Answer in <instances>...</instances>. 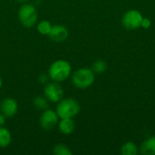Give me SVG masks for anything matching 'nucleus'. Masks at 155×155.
Instances as JSON below:
<instances>
[{
  "label": "nucleus",
  "mask_w": 155,
  "mask_h": 155,
  "mask_svg": "<svg viewBox=\"0 0 155 155\" xmlns=\"http://www.w3.org/2000/svg\"><path fill=\"white\" fill-rule=\"evenodd\" d=\"M139 153L137 145L133 142L125 143L121 148V153L123 155H136Z\"/></svg>",
  "instance_id": "nucleus-13"
},
{
  "label": "nucleus",
  "mask_w": 155,
  "mask_h": 155,
  "mask_svg": "<svg viewBox=\"0 0 155 155\" xmlns=\"http://www.w3.org/2000/svg\"><path fill=\"white\" fill-rule=\"evenodd\" d=\"M2 85H3V80H2V77L0 76V89L2 87Z\"/></svg>",
  "instance_id": "nucleus-21"
},
{
  "label": "nucleus",
  "mask_w": 155,
  "mask_h": 155,
  "mask_svg": "<svg viewBox=\"0 0 155 155\" xmlns=\"http://www.w3.org/2000/svg\"><path fill=\"white\" fill-rule=\"evenodd\" d=\"M140 153L144 155H155V136H151L143 141L140 147Z\"/></svg>",
  "instance_id": "nucleus-11"
},
{
  "label": "nucleus",
  "mask_w": 155,
  "mask_h": 155,
  "mask_svg": "<svg viewBox=\"0 0 155 155\" xmlns=\"http://www.w3.org/2000/svg\"><path fill=\"white\" fill-rule=\"evenodd\" d=\"M107 69V64L106 63L102 60V59H98L96 60L93 64H92V70L94 74H103L106 71Z\"/></svg>",
  "instance_id": "nucleus-16"
},
{
  "label": "nucleus",
  "mask_w": 155,
  "mask_h": 155,
  "mask_svg": "<svg viewBox=\"0 0 155 155\" xmlns=\"http://www.w3.org/2000/svg\"><path fill=\"white\" fill-rule=\"evenodd\" d=\"M94 73L90 68H80L76 70L72 75V83L74 86L79 89H85L90 87L94 83Z\"/></svg>",
  "instance_id": "nucleus-3"
},
{
  "label": "nucleus",
  "mask_w": 155,
  "mask_h": 155,
  "mask_svg": "<svg viewBox=\"0 0 155 155\" xmlns=\"http://www.w3.org/2000/svg\"><path fill=\"white\" fill-rule=\"evenodd\" d=\"M80 104L73 98H63L61 101L58 102V104L55 108V112L60 119L74 118L80 113Z\"/></svg>",
  "instance_id": "nucleus-2"
},
{
  "label": "nucleus",
  "mask_w": 155,
  "mask_h": 155,
  "mask_svg": "<svg viewBox=\"0 0 155 155\" xmlns=\"http://www.w3.org/2000/svg\"><path fill=\"white\" fill-rule=\"evenodd\" d=\"M44 94L48 101L52 103H58L64 97V89L59 83L53 81L52 83L45 84Z\"/></svg>",
  "instance_id": "nucleus-6"
},
{
  "label": "nucleus",
  "mask_w": 155,
  "mask_h": 155,
  "mask_svg": "<svg viewBox=\"0 0 155 155\" xmlns=\"http://www.w3.org/2000/svg\"><path fill=\"white\" fill-rule=\"evenodd\" d=\"M53 153L55 155H71L72 151L68 148V146L64 144H56L53 148Z\"/></svg>",
  "instance_id": "nucleus-17"
},
{
  "label": "nucleus",
  "mask_w": 155,
  "mask_h": 155,
  "mask_svg": "<svg viewBox=\"0 0 155 155\" xmlns=\"http://www.w3.org/2000/svg\"><path fill=\"white\" fill-rule=\"evenodd\" d=\"M48 80H49V75H48V74H41L39 77H38V81H39V83L40 84H47L48 83Z\"/></svg>",
  "instance_id": "nucleus-19"
},
{
  "label": "nucleus",
  "mask_w": 155,
  "mask_h": 155,
  "mask_svg": "<svg viewBox=\"0 0 155 155\" xmlns=\"http://www.w3.org/2000/svg\"><path fill=\"white\" fill-rule=\"evenodd\" d=\"M33 105L35 109L39 111H45L48 109V100L46 99L45 96H36L33 100Z\"/></svg>",
  "instance_id": "nucleus-14"
},
{
  "label": "nucleus",
  "mask_w": 155,
  "mask_h": 155,
  "mask_svg": "<svg viewBox=\"0 0 155 155\" xmlns=\"http://www.w3.org/2000/svg\"><path fill=\"white\" fill-rule=\"evenodd\" d=\"M16 1H18V2H20V3H25L27 0H16Z\"/></svg>",
  "instance_id": "nucleus-22"
},
{
  "label": "nucleus",
  "mask_w": 155,
  "mask_h": 155,
  "mask_svg": "<svg viewBox=\"0 0 155 155\" xmlns=\"http://www.w3.org/2000/svg\"><path fill=\"white\" fill-rule=\"evenodd\" d=\"M151 25H152L151 20L149 18H147V17H143V21H142V24H141V26L143 28H144V29H148V28L151 27Z\"/></svg>",
  "instance_id": "nucleus-18"
},
{
  "label": "nucleus",
  "mask_w": 155,
  "mask_h": 155,
  "mask_svg": "<svg viewBox=\"0 0 155 155\" xmlns=\"http://www.w3.org/2000/svg\"><path fill=\"white\" fill-rule=\"evenodd\" d=\"M143 15L142 13L136 9H131L127 11L122 18L123 25L129 30H134L141 27Z\"/></svg>",
  "instance_id": "nucleus-5"
},
{
  "label": "nucleus",
  "mask_w": 155,
  "mask_h": 155,
  "mask_svg": "<svg viewBox=\"0 0 155 155\" xmlns=\"http://www.w3.org/2000/svg\"><path fill=\"white\" fill-rule=\"evenodd\" d=\"M0 110H1V114L6 116V118L13 117L14 115L16 114L18 111L17 102L11 97H6L1 102Z\"/></svg>",
  "instance_id": "nucleus-8"
},
{
  "label": "nucleus",
  "mask_w": 155,
  "mask_h": 155,
  "mask_svg": "<svg viewBox=\"0 0 155 155\" xmlns=\"http://www.w3.org/2000/svg\"><path fill=\"white\" fill-rule=\"evenodd\" d=\"M58 114L55 111H53L51 109H46L43 111L40 116V125L45 130H53L57 124H58Z\"/></svg>",
  "instance_id": "nucleus-7"
},
{
  "label": "nucleus",
  "mask_w": 155,
  "mask_h": 155,
  "mask_svg": "<svg viewBox=\"0 0 155 155\" xmlns=\"http://www.w3.org/2000/svg\"><path fill=\"white\" fill-rule=\"evenodd\" d=\"M12 141V136L6 128L0 126V148H5L7 147Z\"/></svg>",
  "instance_id": "nucleus-12"
},
{
  "label": "nucleus",
  "mask_w": 155,
  "mask_h": 155,
  "mask_svg": "<svg viewBox=\"0 0 155 155\" xmlns=\"http://www.w3.org/2000/svg\"><path fill=\"white\" fill-rule=\"evenodd\" d=\"M58 128L59 131L64 134L69 135L73 134V132L75 129V124L73 120V118H62L58 122Z\"/></svg>",
  "instance_id": "nucleus-10"
},
{
  "label": "nucleus",
  "mask_w": 155,
  "mask_h": 155,
  "mask_svg": "<svg viewBox=\"0 0 155 155\" xmlns=\"http://www.w3.org/2000/svg\"><path fill=\"white\" fill-rule=\"evenodd\" d=\"M69 35L68 29L63 25H55L52 26V29L48 35L49 38L56 43L64 42L67 39Z\"/></svg>",
  "instance_id": "nucleus-9"
},
{
  "label": "nucleus",
  "mask_w": 155,
  "mask_h": 155,
  "mask_svg": "<svg viewBox=\"0 0 155 155\" xmlns=\"http://www.w3.org/2000/svg\"><path fill=\"white\" fill-rule=\"evenodd\" d=\"M18 19L25 27H33L38 20L36 8L31 4H24L18 10Z\"/></svg>",
  "instance_id": "nucleus-4"
},
{
  "label": "nucleus",
  "mask_w": 155,
  "mask_h": 155,
  "mask_svg": "<svg viewBox=\"0 0 155 155\" xmlns=\"http://www.w3.org/2000/svg\"><path fill=\"white\" fill-rule=\"evenodd\" d=\"M72 74L71 64L63 59L54 61L48 69L49 78L54 82L61 83L65 81Z\"/></svg>",
  "instance_id": "nucleus-1"
},
{
  "label": "nucleus",
  "mask_w": 155,
  "mask_h": 155,
  "mask_svg": "<svg viewBox=\"0 0 155 155\" xmlns=\"http://www.w3.org/2000/svg\"><path fill=\"white\" fill-rule=\"evenodd\" d=\"M52 24L48 20H43L37 24V31L40 35H48L51 29H52Z\"/></svg>",
  "instance_id": "nucleus-15"
},
{
  "label": "nucleus",
  "mask_w": 155,
  "mask_h": 155,
  "mask_svg": "<svg viewBox=\"0 0 155 155\" xmlns=\"http://www.w3.org/2000/svg\"><path fill=\"white\" fill-rule=\"evenodd\" d=\"M6 122V116H5L3 114H0V126H3Z\"/></svg>",
  "instance_id": "nucleus-20"
}]
</instances>
